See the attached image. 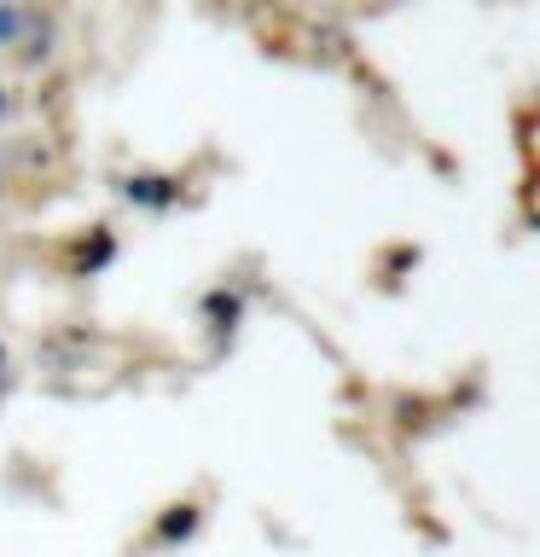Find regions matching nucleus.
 Wrapping results in <instances>:
<instances>
[{
    "label": "nucleus",
    "mask_w": 540,
    "mask_h": 557,
    "mask_svg": "<svg viewBox=\"0 0 540 557\" xmlns=\"http://www.w3.org/2000/svg\"><path fill=\"white\" fill-rule=\"evenodd\" d=\"M59 47H64L59 12L29 0V24H24V35H17V47L7 52L12 70H17V76H41V70H52V59H59Z\"/></svg>",
    "instance_id": "nucleus-1"
},
{
    "label": "nucleus",
    "mask_w": 540,
    "mask_h": 557,
    "mask_svg": "<svg viewBox=\"0 0 540 557\" xmlns=\"http://www.w3.org/2000/svg\"><path fill=\"white\" fill-rule=\"evenodd\" d=\"M29 24V0H0V59L17 47V35Z\"/></svg>",
    "instance_id": "nucleus-2"
},
{
    "label": "nucleus",
    "mask_w": 540,
    "mask_h": 557,
    "mask_svg": "<svg viewBox=\"0 0 540 557\" xmlns=\"http://www.w3.org/2000/svg\"><path fill=\"white\" fill-rule=\"evenodd\" d=\"M12 104H17V99H12V82H7V76H0V128H7V116H12Z\"/></svg>",
    "instance_id": "nucleus-3"
},
{
    "label": "nucleus",
    "mask_w": 540,
    "mask_h": 557,
    "mask_svg": "<svg viewBox=\"0 0 540 557\" xmlns=\"http://www.w3.org/2000/svg\"><path fill=\"white\" fill-rule=\"evenodd\" d=\"M7 383H12V366H7V348H0V395H7Z\"/></svg>",
    "instance_id": "nucleus-4"
},
{
    "label": "nucleus",
    "mask_w": 540,
    "mask_h": 557,
    "mask_svg": "<svg viewBox=\"0 0 540 557\" xmlns=\"http://www.w3.org/2000/svg\"><path fill=\"white\" fill-rule=\"evenodd\" d=\"M0 198H7V169H0Z\"/></svg>",
    "instance_id": "nucleus-5"
}]
</instances>
